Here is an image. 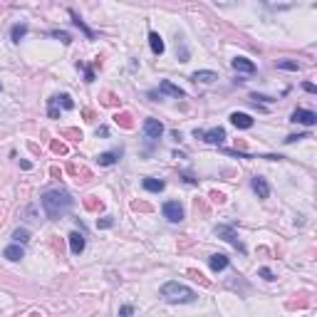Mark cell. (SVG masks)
I'll list each match as a JSON object with an SVG mask.
<instances>
[{"label":"cell","mask_w":317,"mask_h":317,"mask_svg":"<svg viewBox=\"0 0 317 317\" xmlns=\"http://www.w3.org/2000/svg\"><path fill=\"white\" fill-rule=\"evenodd\" d=\"M159 94H168V97H176V99H183V97H186V92H183L181 87H176L174 82H168V79H164V82L159 84Z\"/></svg>","instance_id":"9c48e42d"},{"label":"cell","mask_w":317,"mask_h":317,"mask_svg":"<svg viewBox=\"0 0 317 317\" xmlns=\"http://www.w3.org/2000/svg\"><path fill=\"white\" fill-rule=\"evenodd\" d=\"M191 79H194V82L211 84V82H216V79H218V75H216V72H211V70H198V72H194V75H191Z\"/></svg>","instance_id":"9a60e30c"},{"label":"cell","mask_w":317,"mask_h":317,"mask_svg":"<svg viewBox=\"0 0 317 317\" xmlns=\"http://www.w3.org/2000/svg\"><path fill=\"white\" fill-rule=\"evenodd\" d=\"M194 136H196V139H203V141H208V144H223V139H226V129H223V126H213V129H208V132L196 129Z\"/></svg>","instance_id":"5b68a950"},{"label":"cell","mask_w":317,"mask_h":317,"mask_svg":"<svg viewBox=\"0 0 317 317\" xmlns=\"http://www.w3.org/2000/svg\"><path fill=\"white\" fill-rule=\"evenodd\" d=\"M50 117H52V119H57V117H60V112H57V104H55V99H50Z\"/></svg>","instance_id":"f546056e"},{"label":"cell","mask_w":317,"mask_h":317,"mask_svg":"<svg viewBox=\"0 0 317 317\" xmlns=\"http://www.w3.org/2000/svg\"><path fill=\"white\" fill-rule=\"evenodd\" d=\"M144 134L149 136V139H159L161 134H164V124L159 121V119H144Z\"/></svg>","instance_id":"52a82bcc"},{"label":"cell","mask_w":317,"mask_h":317,"mask_svg":"<svg viewBox=\"0 0 317 317\" xmlns=\"http://www.w3.org/2000/svg\"><path fill=\"white\" fill-rule=\"evenodd\" d=\"M107 134H109L107 126H99V129H97V136H107Z\"/></svg>","instance_id":"d6a6232c"},{"label":"cell","mask_w":317,"mask_h":317,"mask_svg":"<svg viewBox=\"0 0 317 317\" xmlns=\"http://www.w3.org/2000/svg\"><path fill=\"white\" fill-rule=\"evenodd\" d=\"M141 186L146 188V191H151V194H161L164 188H166V183H164L161 179H144Z\"/></svg>","instance_id":"2e32d148"},{"label":"cell","mask_w":317,"mask_h":317,"mask_svg":"<svg viewBox=\"0 0 317 317\" xmlns=\"http://www.w3.org/2000/svg\"><path fill=\"white\" fill-rule=\"evenodd\" d=\"M302 90H305V92H310V94H315V92H317V87H315L312 82H305V84H302Z\"/></svg>","instance_id":"1f68e13d"},{"label":"cell","mask_w":317,"mask_h":317,"mask_svg":"<svg viewBox=\"0 0 317 317\" xmlns=\"http://www.w3.org/2000/svg\"><path fill=\"white\" fill-rule=\"evenodd\" d=\"M216 236H218V238H223V241H228L230 245H233V248H238L241 253H245V245H243V241L238 238V233H236V230L230 228V226H216Z\"/></svg>","instance_id":"3957f363"},{"label":"cell","mask_w":317,"mask_h":317,"mask_svg":"<svg viewBox=\"0 0 317 317\" xmlns=\"http://www.w3.org/2000/svg\"><path fill=\"white\" fill-rule=\"evenodd\" d=\"M161 213L166 221H171V223H181L183 221V206L179 201H166L164 208H161Z\"/></svg>","instance_id":"277c9868"},{"label":"cell","mask_w":317,"mask_h":317,"mask_svg":"<svg viewBox=\"0 0 317 317\" xmlns=\"http://www.w3.org/2000/svg\"><path fill=\"white\" fill-rule=\"evenodd\" d=\"M250 186H253V191L258 194V198H268V196H270V183H268L263 176H253Z\"/></svg>","instance_id":"30bf717a"},{"label":"cell","mask_w":317,"mask_h":317,"mask_svg":"<svg viewBox=\"0 0 317 317\" xmlns=\"http://www.w3.org/2000/svg\"><path fill=\"white\" fill-rule=\"evenodd\" d=\"M132 312H134L132 305H121V307H119V317H132Z\"/></svg>","instance_id":"f1b7e54d"},{"label":"cell","mask_w":317,"mask_h":317,"mask_svg":"<svg viewBox=\"0 0 317 317\" xmlns=\"http://www.w3.org/2000/svg\"><path fill=\"white\" fill-rule=\"evenodd\" d=\"M230 65H233L236 72H243V75H253V72H256V62H250L248 57H236Z\"/></svg>","instance_id":"8fae6325"},{"label":"cell","mask_w":317,"mask_h":317,"mask_svg":"<svg viewBox=\"0 0 317 317\" xmlns=\"http://www.w3.org/2000/svg\"><path fill=\"white\" fill-rule=\"evenodd\" d=\"M112 226H114V218H112V216H104V218L97 221V228H112Z\"/></svg>","instance_id":"cb8c5ba5"},{"label":"cell","mask_w":317,"mask_h":317,"mask_svg":"<svg viewBox=\"0 0 317 317\" xmlns=\"http://www.w3.org/2000/svg\"><path fill=\"white\" fill-rule=\"evenodd\" d=\"M278 70H287V72H298L300 65L295 60H278Z\"/></svg>","instance_id":"44dd1931"},{"label":"cell","mask_w":317,"mask_h":317,"mask_svg":"<svg viewBox=\"0 0 317 317\" xmlns=\"http://www.w3.org/2000/svg\"><path fill=\"white\" fill-rule=\"evenodd\" d=\"M57 104H62V107H65V109H72L75 107V102H72V97L70 94H60V97H52Z\"/></svg>","instance_id":"603a6c76"},{"label":"cell","mask_w":317,"mask_h":317,"mask_svg":"<svg viewBox=\"0 0 317 317\" xmlns=\"http://www.w3.org/2000/svg\"><path fill=\"white\" fill-rule=\"evenodd\" d=\"M161 298H164L166 302H171V305H188V302H196L198 295H196V290H191V287L183 285V283L168 280V283L161 285Z\"/></svg>","instance_id":"7a4b0ae2"},{"label":"cell","mask_w":317,"mask_h":317,"mask_svg":"<svg viewBox=\"0 0 317 317\" xmlns=\"http://www.w3.org/2000/svg\"><path fill=\"white\" fill-rule=\"evenodd\" d=\"M52 37H57V40H62V42H65V45H70V42H72L67 32H60V30H55V32H52Z\"/></svg>","instance_id":"83f0119b"},{"label":"cell","mask_w":317,"mask_h":317,"mask_svg":"<svg viewBox=\"0 0 317 317\" xmlns=\"http://www.w3.org/2000/svg\"><path fill=\"white\" fill-rule=\"evenodd\" d=\"M79 67L84 70V82H94V70H92V67H87V65H82V62H79Z\"/></svg>","instance_id":"484cf974"},{"label":"cell","mask_w":317,"mask_h":317,"mask_svg":"<svg viewBox=\"0 0 317 317\" xmlns=\"http://www.w3.org/2000/svg\"><path fill=\"white\" fill-rule=\"evenodd\" d=\"M298 139H307V134H292V136H287V139H285V144H295Z\"/></svg>","instance_id":"4dcf8cb0"},{"label":"cell","mask_w":317,"mask_h":317,"mask_svg":"<svg viewBox=\"0 0 317 317\" xmlns=\"http://www.w3.org/2000/svg\"><path fill=\"white\" fill-rule=\"evenodd\" d=\"M13 238H15V243L23 245V243H28V241H30V230H28V228H17L15 233H13Z\"/></svg>","instance_id":"7402d4cb"},{"label":"cell","mask_w":317,"mask_h":317,"mask_svg":"<svg viewBox=\"0 0 317 317\" xmlns=\"http://www.w3.org/2000/svg\"><path fill=\"white\" fill-rule=\"evenodd\" d=\"M250 99H253V102H263V104H270V102H275L272 97H268V94H258V92H256V94H250Z\"/></svg>","instance_id":"d4e9b609"},{"label":"cell","mask_w":317,"mask_h":317,"mask_svg":"<svg viewBox=\"0 0 317 317\" xmlns=\"http://www.w3.org/2000/svg\"><path fill=\"white\" fill-rule=\"evenodd\" d=\"M70 17H72V23H75V25H77V28H79L84 35H87V40H94V32L87 28V23H84V20H82V17L75 13V10H70Z\"/></svg>","instance_id":"ac0fdd59"},{"label":"cell","mask_w":317,"mask_h":317,"mask_svg":"<svg viewBox=\"0 0 317 317\" xmlns=\"http://www.w3.org/2000/svg\"><path fill=\"white\" fill-rule=\"evenodd\" d=\"M260 278H265L268 283H272V280H275V272H272L270 268H260Z\"/></svg>","instance_id":"4316f807"},{"label":"cell","mask_w":317,"mask_h":317,"mask_svg":"<svg viewBox=\"0 0 317 317\" xmlns=\"http://www.w3.org/2000/svg\"><path fill=\"white\" fill-rule=\"evenodd\" d=\"M3 256H5L8 260L17 263V260H23V258H25V248L20 245V243H13V245H8V248L3 250Z\"/></svg>","instance_id":"4fadbf2b"},{"label":"cell","mask_w":317,"mask_h":317,"mask_svg":"<svg viewBox=\"0 0 317 317\" xmlns=\"http://www.w3.org/2000/svg\"><path fill=\"white\" fill-rule=\"evenodd\" d=\"M84 245H87V241H84L82 233H70V250H72V256H79V253L84 250Z\"/></svg>","instance_id":"5bb4252c"},{"label":"cell","mask_w":317,"mask_h":317,"mask_svg":"<svg viewBox=\"0 0 317 317\" xmlns=\"http://www.w3.org/2000/svg\"><path fill=\"white\" fill-rule=\"evenodd\" d=\"M149 45H151V52H154V55H164V50H166V47H164L161 35H159V32H154V30L149 32Z\"/></svg>","instance_id":"e0dca14e"},{"label":"cell","mask_w":317,"mask_h":317,"mask_svg":"<svg viewBox=\"0 0 317 317\" xmlns=\"http://www.w3.org/2000/svg\"><path fill=\"white\" fill-rule=\"evenodd\" d=\"M230 124H233L236 129H250V126L256 124V119H253L250 114H245V112H233L230 114Z\"/></svg>","instance_id":"ba28073f"},{"label":"cell","mask_w":317,"mask_h":317,"mask_svg":"<svg viewBox=\"0 0 317 317\" xmlns=\"http://www.w3.org/2000/svg\"><path fill=\"white\" fill-rule=\"evenodd\" d=\"M119 156H121V151H104L97 156V161H99V166H112Z\"/></svg>","instance_id":"d6986e66"},{"label":"cell","mask_w":317,"mask_h":317,"mask_svg":"<svg viewBox=\"0 0 317 317\" xmlns=\"http://www.w3.org/2000/svg\"><path fill=\"white\" fill-rule=\"evenodd\" d=\"M290 121L305 124V126H315V124H317V114H315L312 109H295L292 117H290Z\"/></svg>","instance_id":"8992f818"},{"label":"cell","mask_w":317,"mask_h":317,"mask_svg":"<svg viewBox=\"0 0 317 317\" xmlns=\"http://www.w3.org/2000/svg\"><path fill=\"white\" fill-rule=\"evenodd\" d=\"M25 35H28V25H25V23L13 25V30H10V40H13V42H20Z\"/></svg>","instance_id":"ffe728a7"},{"label":"cell","mask_w":317,"mask_h":317,"mask_svg":"<svg viewBox=\"0 0 317 317\" xmlns=\"http://www.w3.org/2000/svg\"><path fill=\"white\" fill-rule=\"evenodd\" d=\"M40 203L50 218H62L72 208V196L65 188H50V191H45L40 196Z\"/></svg>","instance_id":"6da1fadb"},{"label":"cell","mask_w":317,"mask_h":317,"mask_svg":"<svg viewBox=\"0 0 317 317\" xmlns=\"http://www.w3.org/2000/svg\"><path fill=\"white\" fill-rule=\"evenodd\" d=\"M208 265H211L213 272H221V270H226L230 265V260H228V256H223V253H213V256L208 258Z\"/></svg>","instance_id":"7c38bea8"}]
</instances>
